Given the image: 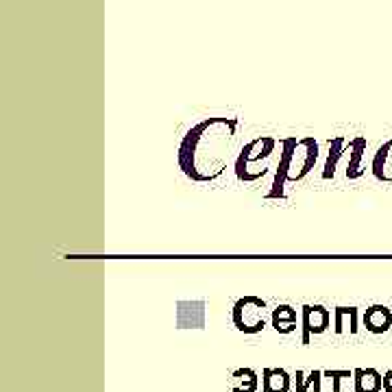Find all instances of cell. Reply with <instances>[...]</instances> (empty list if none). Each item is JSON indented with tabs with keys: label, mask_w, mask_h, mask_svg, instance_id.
Returning <instances> with one entry per match:
<instances>
[{
	"label": "cell",
	"mask_w": 392,
	"mask_h": 392,
	"mask_svg": "<svg viewBox=\"0 0 392 392\" xmlns=\"http://www.w3.org/2000/svg\"><path fill=\"white\" fill-rule=\"evenodd\" d=\"M238 133V118L212 115L192 125L177 150L181 172L196 183H212L222 177L229 153Z\"/></svg>",
	"instance_id": "1"
},
{
	"label": "cell",
	"mask_w": 392,
	"mask_h": 392,
	"mask_svg": "<svg viewBox=\"0 0 392 392\" xmlns=\"http://www.w3.org/2000/svg\"><path fill=\"white\" fill-rule=\"evenodd\" d=\"M319 142L316 138H286L282 142L279 164L274 170L270 190L266 192L268 201L286 199V190L294 183H301L319 162Z\"/></svg>",
	"instance_id": "2"
},
{
	"label": "cell",
	"mask_w": 392,
	"mask_h": 392,
	"mask_svg": "<svg viewBox=\"0 0 392 392\" xmlns=\"http://www.w3.org/2000/svg\"><path fill=\"white\" fill-rule=\"evenodd\" d=\"M277 148V140L270 135H259L244 144L235 157V177L242 183H255L268 172V160Z\"/></svg>",
	"instance_id": "3"
},
{
	"label": "cell",
	"mask_w": 392,
	"mask_h": 392,
	"mask_svg": "<svg viewBox=\"0 0 392 392\" xmlns=\"http://www.w3.org/2000/svg\"><path fill=\"white\" fill-rule=\"evenodd\" d=\"M264 309H266V301L259 299V296L238 299L233 303V309H231V321H233L235 329L247 334V336L262 334L264 327H266Z\"/></svg>",
	"instance_id": "4"
},
{
	"label": "cell",
	"mask_w": 392,
	"mask_h": 392,
	"mask_svg": "<svg viewBox=\"0 0 392 392\" xmlns=\"http://www.w3.org/2000/svg\"><path fill=\"white\" fill-rule=\"evenodd\" d=\"M331 327V314L323 305H303L301 307V344H309L311 336H321Z\"/></svg>",
	"instance_id": "5"
},
{
	"label": "cell",
	"mask_w": 392,
	"mask_h": 392,
	"mask_svg": "<svg viewBox=\"0 0 392 392\" xmlns=\"http://www.w3.org/2000/svg\"><path fill=\"white\" fill-rule=\"evenodd\" d=\"M177 329H205V301L177 303Z\"/></svg>",
	"instance_id": "6"
},
{
	"label": "cell",
	"mask_w": 392,
	"mask_h": 392,
	"mask_svg": "<svg viewBox=\"0 0 392 392\" xmlns=\"http://www.w3.org/2000/svg\"><path fill=\"white\" fill-rule=\"evenodd\" d=\"M366 148H368V142L362 135L349 140V162H346V168H344V175H346L349 181L364 177V155H366Z\"/></svg>",
	"instance_id": "7"
},
{
	"label": "cell",
	"mask_w": 392,
	"mask_h": 392,
	"mask_svg": "<svg viewBox=\"0 0 392 392\" xmlns=\"http://www.w3.org/2000/svg\"><path fill=\"white\" fill-rule=\"evenodd\" d=\"M371 172L381 183H392V138L386 140L373 155Z\"/></svg>",
	"instance_id": "8"
},
{
	"label": "cell",
	"mask_w": 392,
	"mask_h": 392,
	"mask_svg": "<svg viewBox=\"0 0 392 392\" xmlns=\"http://www.w3.org/2000/svg\"><path fill=\"white\" fill-rule=\"evenodd\" d=\"M362 323L371 334H386L392 327V311L386 305H371L364 311Z\"/></svg>",
	"instance_id": "9"
},
{
	"label": "cell",
	"mask_w": 392,
	"mask_h": 392,
	"mask_svg": "<svg viewBox=\"0 0 392 392\" xmlns=\"http://www.w3.org/2000/svg\"><path fill=\"white\" fill-rule=\"evenodd\" d=\"M270 321H272V327L277 334H292L296 331V323H299V314L292 305H277L270 314Z\"/></svg>",
	"instance_id": "10"
},
{
	"label": "cell",
	"mask_w": 392,
	"mask_h": 392,
	"mask_svg": "<svg viewBox=\"0 0 392 392\" xmlns=\"http://www.w3.org/2000/svg\"><path fill=\"white\" fill-rule=\"evenodd\" d=\"M344 153H349V142L342 138V135H336L334 140H329V150H327V160H325V166H323V179L329 181L336 177V170H338V164L344 157Z\"/></svg>",
	"instance_id": "11"
},
{
	"label": "cell",
	"mask_w": 392,
	"mask_h": 392,
	"mask_svg": "<svg viewBox=\"0 0 392 392\" xmlns=\"http://www.w3.org/2000/svg\"><path fill=\"white\" fill-rule=\"evenodd\" d=\"M292 377L284 368H264L262 392H290Z\"/></svg>",
	"instance_id": "12"
},
{
	"label": "cell",
	"mask_w": 392,
	"mask_h": 392,
	"mask_svg": "<svg viewBox=\"0 0 392 392\" xmlns=\"http://www.w3.org/2000/svg\"><path fill=\"white\" fill-rule=\"evenodd\" d=\"M356 383L353 392H381L383 390V377L375 368H356Z\"/></svg>",
	"instance_id": "13"
},
{
	"label": "cell",
	"mask_w": 392,
	"mask_h": 392,
	"mask_svg": "<svg viewBox=\"0 0 392 392\" xmlns=\"http://www.w3.org/2000/svg\"><path fill=\"white\" fill-rule=\"evenodd\" d=\"M358 307H336L334 309V331L336 334H344L346 329L351 334H358L360 327H358Z\"/></svg>",
	"instance_id": "14"
},
{
	"label": "cell",
	"mask_w": 392,
	"mask_h": 392,
	"mask_svg": "<svg viewBox=\"0 0 392 392\" xmlns=\"http://www.w3.org/2000/svg\"><path fill=\"white\" fill-rule=\"evenodd\" d=\"M296 392H307L309 388L314 392H323L321 383H323V371H309V373H303V371H296Z\"/></svg>",
	"instance_id": "15"
},
{
	"label": "cell",
	"mask_w": 392,
	"mask_h": 392,
	"mask_svg": "<svg viewBox=\"0 0 392 392\" xmlns=\"http://www.w3.org/2000/svg\"><path fill=\"white\" fill-rule=\"evenodd\" d=\"M233 379H238L240 383L233 386V392H257V375L251 368H238L233 371Z\"/></svg>",
	"instance_id": "16"
},
{
	"label": "cell",
	"mask_w": 392,
	"mask_h": 392,
	"mask_svg": "<svg viewBox=\"0 0 392 392\" xmlns=\"http://www.w3.org/2000/svg\"><path fill=\"white\" fill-rule=\"evenodd\" d=\"M323 377L331 381V392H342V383L356 381V373L353 371H325Z\"/></svg>",
	"instance_id": "17"
},
{
	"label": "cell",
	"mask_w": 392,
	"mask_h": 392,
	"mask_svg": "<svg viewBox=\"0 0 392 392\" xmlns=\"http://www.w3.org/2000/svg\"><path fill=\"white\" fill-rule=\"evenodd\" d=\"M383 392H392V368L383 375Z\"/></svg>",
	"instance_id": "18"
}]
</instances>
